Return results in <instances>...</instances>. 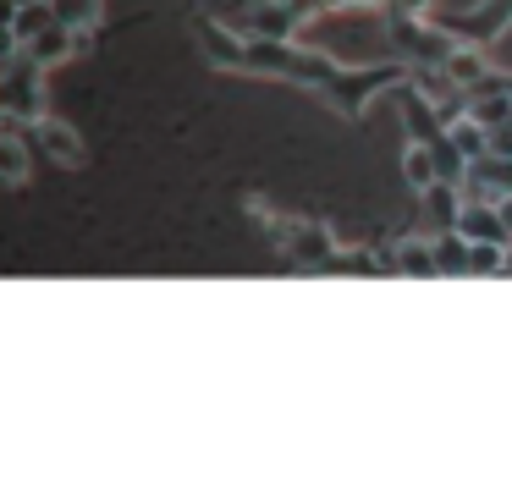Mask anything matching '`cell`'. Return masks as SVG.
I'll list each match as a JSON object with an SVG mask.
<instances>
[{"label": "cell", "mask_w": 512, "mask_h": 484, "mask_svg": "<svg viewBox=\"0 0 512 484\" xmlns=\"http://www.w3.org/2000/svg\"><path fill=\"white\" fill-rule=\"evenodd\" d=\"M496 204H501V220L512 226V193H507V198H496Z\"/></svg>", "instance_id": "cell-18"}, {"label": "cell", "mask_w": 512, "mask_h": 484, "mask_svg": "<svg viewBox=\"0 0 512 484\" xmlns=\"http://www.w3.org/2000/svg\"><path fill=\"white\" fill-rule=\"evenodd\" d=\"M0 116L17 121H39L45 116V61L23 50V61H0Z\"/></svg>", "instance_id": "cell-3"}, {"label": "cell", "mask_w": 512, "mask_h": 484, "mask_svg": "<svg viewBox=\"0 0 512 484\" xmlns=\"http://www.w3.org/2000/svg\"><path fill=\"white\" fill-rule=\"evenodd\" d=\"M452 231H463L468 242H512V226L501 220L496 198H463V204H457Z\"/></svg>", "instance_id": "cell-6"}, {"label": "cell", "mask_w": 512, "mask_h": 484, "mask_svg": "<svg viewBox=\"0 0 512 484\" xmlns=\"http://www.w3.org/2000/svg\"><path fill=\"white\" fill-rule=\"evenodd\" d=\"M0 182H28V143L17 132H0Z\"/></svg>", "instance_id": "cell-15"}, {"label": "cell", "mask_w": 512, "mask_h": 484, "mask_svg": "<svg viewBox=\"0 0 512 484\" xmlns=\"http://www.w3.org/2000/svg\"><path fill=\"white\" fill-rule=\"evenodd\" d=\"M254 209L259 220H265L270 226V237H276V248L287 253L292 264H298V270H331V259L342 248H336V237L331 231L320 226V220H298V215H270L265 204H248Z\"/></svg>", "instance_id": "cell-2"}, {"label": "cell", "mask_w": 512, "mask_h": 484, "mask_svg": "<svg viewBox=\"0 0 512 484\" xmlns=\"http://www.w3.org/2000/svg\"><path fill=\"white\" fill-rule=\"evenodd\" d=\"M391 264H397L402 275H424V281L441 275V270H435V242H402V253Z\"/></svg>", "instance_id": "cell-16"}, {"label": "cell", "mask_w": 512, "mask_h": 484, "mask_svg": "<svg viewBox=\"0 0 512 484\" xmlns=\"http://www.w3.org/2000/svg\"><path fill=\"white\" fill-rule=\"evenodd\" d=\"M298 6L303 11H320V6L331 11V6H380V0H298Z\"/></svg>", "instance_id": "cell-17"}, {"label": "cell", "mask_w": 512, "mask_h": 484, "mask_svg": "<svg viewBox=\"0 0 512 484\" xmlns=\"http://www.w3.org/2000/svg\"><path fill=\"white\" fill-rule=\"evenodd\" d=\"M34 138H39V149H45L56 165H67V171H78V165H83L78 127H67V121H56V116H39L34 121Z\"/></svg>", "instance_id": "cell-7"}, {"label": "cell", "mask_w": 512, "mask_h": 484, "mask_svg": "<svg viewBox=\"0 0 512 484\" xmlns=\"http://www.w3.org/2000/svg\"><path fill=\"white\" fill-rule=\"evenodd\" d=\"M193 39H199V50L210 55V66H221V72H243V66H248V44H254V39H243V33L226 28V22L199 17V22H193Z\"/></svg>", "instance_id": "cell-4"}, {"label": "cell", "mask_w": 512, "mask_h": 484, "mask_svg": "<svg viewBox=\"0 0 512 484\" xmlns=\"http://www.w3.org/2000/svg\"><path fill=\"white\" fill-rule=\"evenodd\" d=\"M50 22H56V6H50V0H28V6H17V11H12V33H17V44L28 50V44H34L39 33L50 28Z\"/></svg>", "instance_id": "cell-13"}, {"label": "cell", "mask_w": 512, "mask_h": 484, "mask_svg": "<svg viewBox=\"0 0 512 484\" xmlns=\"http://www.w3.org/2000/svg\"><path fill=\"white\" fill-rule=\"evenodd\" d=\"M83 50V33L78 28H67V22H50L45 33H39L34 44H28V55H34V61H45V66H61V61H72V55Z\"/></svg>", "instance_id": "cell-10"}, {"label": "cell", "mask_w": 512, "mask_h": 484, "mask_svg": "<svg viewBox=\"0 0 512 484\" xmlns=\"http://www.w3.org/2000/svg\"><path fill=\"white\" fill-rule=\"evenodd\" d=\"M435 270L441 275H474V259H468L463 231H441V237H435Z\"/></svg>", "instance_id": "cell-12"}, {"label": "cell", "mask_w": 512, "mask_h": 484, "mask_svg": "<svg viewBox=\"0 0 512 484\" xmlns=\"http://www.w3.org/2000/svg\"><path fill=\"white\" fill-rule=\"evenodd\" d=\"M402 176H408L413 193H430L435 182H446V176H441V154H435L430 143L408 138V149H402Z\"/></svg>", "instance_id": "cell-11"}, {"label": "cell", "mask_w": 512, "mask_h": 484, "mask_svg": "<svg viewBox=\"0 0 512 484\" xmlns=\"http://www.w3.org/2000/svg\"><path fill=\"white\" fill-rule=\"evenodd\" d=\"M463 193L468 198H507L512 193V154L507 149H485L468 160L463 171Z\"/></svg>", "instance_id": "cell-5"}, {"label": "cell", "mask_w": 512, "mask_h": 484, "mask_svg": "<svg viewBox=\"0 0 512 484\" xmlns=\"http://www.w3.org/2000/svg\"><path fill=\"white\" fill-rule=\"evenodd\" d=\"M435 72H441L446 83L457 88V94H468V88H474L479 77L490 72V61H485V55H479V44H463V39H457V44H452V55H446V61L435 66Z\"/></svg>", "instance_id": "cell-9"}, {"label": "cell", "mask_w": 512, "mask_h": 484, "mask_svg": "<svg viewBox=\"0 0 512 484\" xmlns=\"http://www.w3.org/2000/svg\"><path fill=\"white\" fill-rule=\"evenodd\" d=\"M298 17H303L298 0H254V6H248V28H254V39H292Z\"/></svg>", "instance_id": "cell-8"}, {"label": "cell", "mask_w": 512, "mask_h": 484, "mask_svg": "<svg viewBox=\"0 0 512 484\" xmlns=\"http://www.w3.org/2000/svg\"><path fill=\"white\" fill-rule=\"evenodd\" d=\"M50 6H56V17L78 33H94L105 22V0H50Z\"/></svg>", "instance_id": "cell-14"}, {"label": "cell", "mask_w": 512, "mask_h": 484, "mask_svg": "<svg viewBox=\"0 0 512 484\" xmlns=\"http://www.w3.org/2000/svg\"><path fill=\"white\" fill-rule=\"evenodd\" d=\"M243 72L281 77V83H298V88H309V94H325L347 121H364V110H369V99H375V94L413 83V66H369V72H347L342 61L314 55V50H298L292 39H254V44H248V66H243Z\"/></svg>", "instance_id": "cell-1"}]
</instances>
